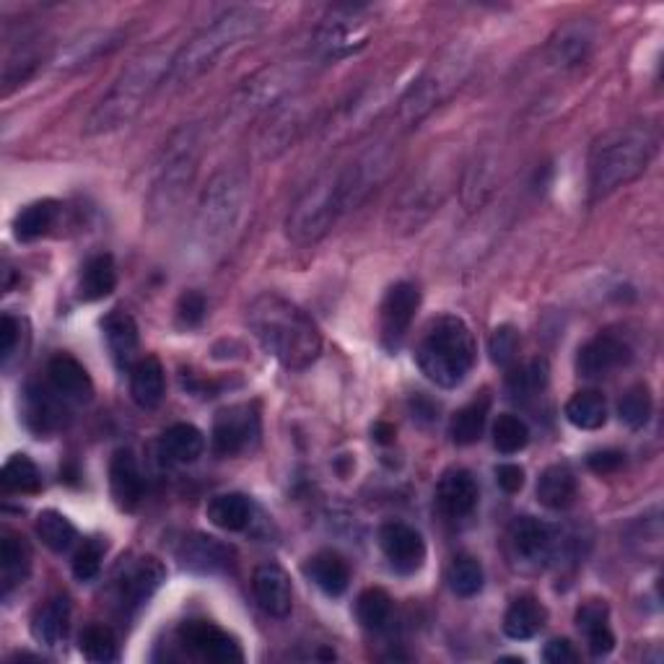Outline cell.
I'll list each match as a JSON object with an SVG mask.
<instances>
[{
  "mask_svg": "<svg viewBox=\"0 0 664 664\" xmlns=\"http://www.w3.org/2000/svg\"><path fill=\"white\" fill-rule=\"evenodd\" d=\"M555 530L534 517H517L509 527V553L525 569H542L555 555Z\"/></svg>",
  "mask_w": 664,
  "mask_h": 664,
  "instance_id": "obj_13",
  "label": "cell"
},
{
  "mask_svg": "<svg viewBox=\"0 0 664 664\" xmlns=\"http://www.w3.org/2000/svg\"><path fill=\"white\" fill-rule=\"evenodd\" d=\"M63 416H66V410H63V405L57 403V399L49 395L47 390L29 387V392H26V420H29V426L34 428V431H37V434L57 431V428L63 426Z\"/></svg>",
  "mask_w": 664,
  "mask_h": 664,
  "instance_id": "obj_40",
  "label": "cell"
},
{
  "mask_svg": "<svg viewBox=\"0 0 664 664\" xmlns=\"http://www.w3.org/2000/svg\"><path fill=\"white\" fill-rule=\"evenodd\" d=\"M481 488L470 470L452 468L441 475L437 485V504L444 517L449 519H465L475 511Z\"/></svg>",
  "mask_w": 664,
  "mask_h": 664,
  "instance_id": "obj_21",
  "label": "cell"
},
{
  "mask_svg": "<svg viewBox=\"0 0 664 664\" xmlns=\"http://www.w3.org/2000/svg\"><path fill=\"white\" fill-rule=\"evenodd\" d=\"M470 63L465 57L454 55L441 60L428 74L418 78L416 83L405 91L397 104V120L403 127H416L420 120H426L444 99L452 97V91L468 76Z\"/></svg>",
  "mask_w": 664,
  "mask_h": 664,
  "instance_id": "obj_9",
  "label": "cell"
},
{
  "mask_svg": "<svg viewBox=\"0 0 664 664\" xmlns=\"http://www.w3.org/2000/svg\"><path fill=\"white\" fill-rule=\"evenodd\" d=\"M538 502L551 511H563L576 502V477L566 465L545 468L538 477Z\"/></svg>",
  "mask_w": 664,
  "mask_h": 664,
  "instance_id": "obj_31",
  "label": "cell"
},
{
  "mask_svg": "<svg viewBox=\"0 0 664 664\" xmlns=\"http://www.w3.org/2000/svg\"><path fill=\"white\" fill-rule=\"evenodd\" d=\"M299 81H302L299 63H285V66L262 68L260 74L247 78L245 86L239 89V94L234 97V110H237L241 117H247V114L266 112L273 104L283 102V99L296 89Z\"/></svg>",
  "mask_w": 664,
  "mask_h": 664,
  "instance_id": "obj_11",
  "label": "cell"
},
{
  "mask_svg": "<svg viewBox=\"0 0 664 664\" xmlns=\"http://www.w3.org/2000/svg\"><path fill=\"white\" fill-rule=\"evenodd\" d=\"M353 198L340 169H327L302 192L291 216L285 221V234L299 247L314 245L335 226L342 213L353 211Z\"/></svg>",
  "mask_w": 664,
  "mask_h": 664,
  "instance_id": "obj_6",
  "label": "cell"
},
{
  "mask_svg": "<svg viewBox=\"0 0 664 664\" xmlns=\"http://www.w3.org/2000/svg\"><path fill=\"white\" fill-rule=\"evenodd\" d=\"M304 571L306 576L330 597H340L342 592L348 589V584H351V566H348V561L342 559V555L333 551L314 555V559L306 563Z\"/></svg>",
  "mask_w": 664,
  "mask_h": 664,
  "instance_id": "obj_30",
  "label": "cell"
},
{
  "mask_svg": "<svg viewBox=\"0 0 664 664\" xmlns=\"http://www.w3.org/2000/svg\"><path fill=\"white\" fill-rule=\"evenodd\" d=\"M477 359L475 335L457 314H441L426 327L416 348L420 374L441 390H454L468 380Z\"/></svg>",
  "mask_w": 664,
  "mask_h": 664,
  "instance_id": "obj_5",
  "label": "cell"
},
{
  "mask_svg": "<svg viewBox=\"0 0 664 664\" xmlns=\"http://www.w3.org/2000/svg\"><path fill=\"white\" fill-rule=\"evenodd\" d=\"M177 49H167V45H156L148 53L127 66L117 81L110 86V91L99 99V104L91 110L86 120V135H104L120 127L131 125L138 114L146 110L156 91L167 86V76L175 60Z\"/></svg>",
  "mask_w": 664,
  "mask_h": 664,
  "instance_id": "obj_2",
  "label": "cell"
},
{
  "mask_svg": "<svg viewBox=\"0 0 664 664\" xmlns=\"http://www.w3.org/2000/svg\"><path fill=\"white\" fill-rule=\"evenodd\" d=\"M57 213H60V203L57 200H37V203L26 205L24 211L13 218V234L21 241H34L45 237L49 228L55 226Z\"/></svg>",
  "mask_w": 664,
  "mask_h": 664,
  "instance_id": "obj_39",
  "label": "cell"
},
{
  "mask_svg": "<svg viewBox=\"0 0 664 664\" xmlns=\"http://www.w3.org/2000/svg\"><path fill=\"white\" fill-rule=\"evenodd\" d=\"M117 285V268H114L112 255H94L81 270V291L83 302H99L106 299Z\"/></svg>",
  "mask_w": 664,
  "mask_h": 664,
  "instance_id": "obj_37",
  "label": "cell"
},
{
  "mask_svg": "<svg viewBox=\"0 0 664 664\" xmlns=\"http://www.w3.org/2000/svg\"><path fill=\"white\" fill-rule=\"evenodd\" d=\"M576 626L587 637L589 652L595 656H608L616 649V637H612L608 626V605L599 603V599L584 603L576 610Z\"/></svg>",
  "mask_w": 664,
  "mask_h": 664,
  "instance_id": "obj_29",
  "label": "cell"
},
{
  "mask_svg": "<svg viewBox=\"0 0 664 664\" xmlns=\"http://www.w3.org/2000/svg\"><path fill=\"white\" fill-rule=\"evenodd\" d=\"M587 465L592 473L610 475V473H618V470L626 465V454L618 452V449H603V452L589 454Z\"/></svg>",
  "mask_w": 664,
  "mask_h": 664,
  "instance_id": "obj_54",
  "label": "cell"
},
{
  "mask_svg": "<svg viewBox=\"0 0 664 664\" xmlns=\"http://www.w3.org/2000/svg\"><path fill=\"white\" fill-rule=\"evenodd\" d=\"M517 351H519V333L514 330L511 325L496 327L488 340V353L496 367H509V363L517 359Z\"/></svg>",
  "mask_w": 664,
  "mask_h": 664,
  "instance_id": "obj_51",
  "label": "cell"
},
{
  "mask_svg": "<svg viewBox=\"0 0 664 664\" xmlns=\"http://www.w3.org/2000/svg\"><path fill=\"white\" fill-rule=\"evenodd\" d=\"M496 483L498 488L506 491V494H519L525 488V470L519 465H498L496 468Z\"/></svg>",
  "mask_w": 664,
  "mask_h": 664,
  "instance_id": "obj_55",
  "label": "cell"
},
{
  "mask_svg": "<svg viewBox=\"0 0 664 664\" xmlns=\"http://www.w3.org/2000/svg\"><path fill=\"white\" fill-rule=\"evenodd\" d=\"M494 444L502 454H517L530 444V428L514 413H502L494 424Z\"/></svg>",
  "mask_w": 664,
  "mask_h": 664,
  "instance_id": "obj_47",
  "label": "cell"
},
{
  "mask_svg": "<svg viewBox=\"0 0 664 664\" xmlns=\"http://www.w3.org/2000/svg\"><path fill=\"white\" fill-rule=\"evenodd\" d=\"M363 5H346L335 9L325 24L317 29L314 37V55L323 63H338L342 57H351L369 45L371 29Z\"/></svg>",
  "mask_w": 664,
  "mask_h": 664,
  "instance_id": "obj_10",
  "label": "cell"
},
{
  "mask_svg": "<svg viewBox=\"0 0 664 664\" xmlns=\"http://www.w3.org/2000/svg\"><path fill=\"white\" fill-rule=\"evenodd\" d=\"M660 148V135L649 125L612 127L589 148V192L608 198L644 175Z\"/></svg>",
  "mask_w": 664,
  "mask_h": 664,
  "instance_id": "obj_4",
  "label": "cell"
},
{
  "mask_svg": "<svg viewBox=\"0 0 664 664\" xmlns=\"http://www.w3.org/2000/svg\"><path fill=\"white\" fill-rule=\"evenodd\" d=\"M247 325L262 351L291 371L310 369L323 353V335L310 314L270 291L247 306Z\"/></svg>",
  "mask_w": 664,
  "mask_h": 664,
  "instance_id": "obj_1",
  "label": "cell"
},
{
  "mask_svg": "<svg viewBox=\"0 0 664 664\" xmlns=\"http://www.w3.org/2000/svg\"><path fill=\"white\" fill-rule=\"evenodd\" d=\"M164 576L167 571L156 559H140L125 571V576L120 579V603L127 612L140 610L143 605H148L156 592H159Z\"/></svg>",
  "mask_w": 664,
  "mask_h": 664,
  "instance_id": "obj_23",
  "label": "cell"
},
{
  "mask_svg": "<svg viewBox=\"0 0 664 664\" xmlns=\"http://www.w3.org/2000/svg\"><path fill=\"white\" fill-rule=\"evenodd\" d=\"M252 592L257 605L273 618H289L294 608V587L289 574L278 563H262L252 574Z\"/></svg>",
  "mask_w": 664,
  "mask_h": 664,
  "instance_id": "obj_19",
  "label": "cell"
},
{
  "mask_svg": "<svg viewBox=\"0 0 664 664\" xmlns=\"http://www.w3.org/2000/svg\"><path fill=\"white\" fill-rule=\"evenodd\" d=\"M618 416L633 431H639V428L649 424V418H652V395H649L644 384H637V387H631L620 397Z\"/></svg>",
  "mask_w": 664,
  "mask_h": 664,
  "instance_id": "obj_49",
  "label": "cell"
},
{
  "mask_svg": "<svg viewBox=\"0 0 664 664\" xmlns=\"http://www.w3.org/2000/svg\"><path fill=\"white\" fill-rule=\"evenodd\" d=\"M548 374H551L548 361L532 359L522 363V367H517L509 376H506V390H509V395L514 399H530L545 390Z\"/></svg>",
  "mask_w": 664,
  "mask_h": 664,
  "instance_id": "obj_42",
  "label": "cell"
},
{
  "mask_svg": "<svg viewBox=\"0 0 664 664\" xmlns=\"http://www.w3.org/2000/svg\"><path fill=\"white\" fill-rule=\"evenodd\" d=\"M70 603L68 597H53L32 620V637L45 646H57L68 637Z\"/></svg>",
  "mask_w": 664,
  "mask_h": 664,
  "instance_id": "obj_33",
  "label": "cell"
},
{
  "mask_svg": "<svg viewBox=\"0 0 664 664\" xmlns=\"http://www.w3.org/2000/svg\"><path fill=\"white\" fill-rule=\"evenodd\" d=\"M420 306V291L416 285L403 281L395 283L387 291L382 302V340L384 346L397 348L403 342L405 335H408L413 319H416V312Z\"/></svg>",
  "mask_w": 664,
  "mask_h": 664,
  "instance_id": "obj_16",
  "label": "cell"
},
{
  "mask_svg": "<svg viewBox=\"0 0 664 664\" xmlns=\"http://www.w3.org/2000/svg\"><path fill=\"white\" fill-rule=\"evenodd\" d=\"M167 159L159 167L151 198H148V216L159 221L175 211V205L184 198V192L195 180L198 156H200V131L195 125L184 127L169 140Z\"/></svg>",
  "mask_w": 664,
  "mask_h": 664,
  "instance_id": "obj_8",
  "label": "cell"
},
{
  "mask_svg": "<svg viewBox=\"0 0 664 664\" xmlns=\"http://www.w3.org/2000/svg\"><path fill=\"white\" fill-rule=\"evenodd\" d=\"M104 338L110 346L112 361L120 371H131L138 361V348H140V335L138 325L131 314L123 310H112L104 317Z\"/></svg>",
  "mask_w": 664,
  "mask_h": 664,
  "instance_id": "obj_24",
  "label": "cell"
},
{
  "mask_svg": "<svg viewBox=\"0 0 664 664\" xmlns=\"http://www.w3.org/2000/svg\"><path fill=\"white\" fill-rule=\"evenodd\" d=\"M106 553V542L102 538H89L78 548V553L74 555V576L78 582H91L102 569Z\"/></svg>",
  "mask_w": 664,
  "mask_h": 664,
  "instance_id": "obj_50",
  "label": "cell"
},
{
  "mask_svg": "<svg viewBox=\"0 0 664 664\" xmlns=\"http://www.w3.org/2000/svg\"><path fill=\"white\" fill-rule=\"evenodd\" d=\"M19 338H24V323L13 314H3L0 317V359H3V367H9L13 353H16Z\"/></svg>",
  "mask_w": 664,
  "mask_h": 664,
  "instance_id": "obj_52",
  "label": "cell"
},
{
  "mask_svg": "<svg viewBox=\"0 0 664 664\" xmlns=\"http://www.w3.org/2000/svg\"><path fill=\"white\" fill-rule=\"evenodd\" d=\"M566 420L582 431H597L608 424V403L597 390L576 392L566 403Z\"/></svg>",
  "mask_w": 664,
  "mask_h": 664,
  "instance_id": "obj_38",
  "label": "cell"
},
{
  "mask_svg": "<svg viewBox=\"0 0 664 664\" xmlns=\"http://www.w3.org/2000/svg\"><path fill=\"white\" fill-rule=\"evenodd\" d=\"M205 514H209L211 525H216L218 530L241 532L249 525V519H252V504L241 494H218L211 498Z\"/></svg>",
  "mask_w": 664,
  "mask_h": 664,
  "instance_id": "obj_36",
  "label": "cell"
},
{
  "mask_svg": "<svg viewBox=\"0 0 664 664\" xmlns=\"http://www.w3.org/2000/svg\"><path fill=\"white\" fill-rule=\"evenodd\" d=\"M203 449V434L192 424H175L167 428L161 437V454L167 457L169 462H175V465H190V462L200 460Z\"/></svg>",
  "mask_w": 664,
  "mask_h": 664,
  "instance_id": "obj_34",
  "label": "cell"
},
{
  "mask_svg": "<svg viewBox=\"0 0 664 664\" xmlns=\"http://www.w3.org/2000/svg\"><path fill=\"white\" fill-rule=\"evenodd\" d=\"M205 312H209V302L200 291H184L180 296V304H177V317H180L182 325L188 327H198L205 319Z\"/></svg>",
  "mask_w": 664,
  "mask_h": 664,
  "instance_id": "obj_53",
  "label": "cell"
},
{
  "mask_svg": "<svg viewBox=\"0 0 664 664\" xmlns=\"http://www.w3.org/2000/svg\"><path fill=\"white\" fill-rule=\"evenodd\" d=\"M447 582L457 597H475L483 592L485 571L473 555H457L447 571Z\"/></svg>",
  "mask_w": 664,
  "mask_h": 664,
  "instance_id": "obj_44",
  "label": "cell"
},
{
  "mask_svg": "<svg viewBox=\"0 0 664 664\" xmlns=\"http://www.w3.org/2000/svg\"><path fill=\"white\" fill-rule=\"evenodd\" d=\"M177 559L182 569L195 571V574H221V571L232 569L234 551L211 534H188L177 548Z\"/></svg>",
  "mask_w": 664,
  "mask_h": 664,
  "instance_id": "obj_20",
  "label": "cell"
},
{
  "mask_svg": "<svg viewBox=\"0 0 664 664\" xmlns=\"http://www.w3.org/2000/svg\"><path fill=\"white\" fill-rule=\"evenodd\" d=\"M488 413H491L488 395L475 397L473 403L465 405V408L457 410L452 424H449V437H452L454 444L470 447V444H475V441H481L483 431H485V420H488Z\"/></svg>",
  "mask_w": 664,
  "mask_h": 664,
  "instance_id": "obj_35",
  "label": "cell"
},
{
  "mask_svg": "<svg viewBox=\"0 0 664 664\" xmlns=\"http://www.w3.org/2000/svg\"><path fill=\"white\" fill-rule=\"evenodd\" d=\"M542 626H545V610H542V605L530 595L514 599L504 616V633L511 641L534 639L542 631Z\"/></svg>",
  "mask_w": 664,
  "mask_h": 664,
  "instance_id": "obj_32",
  "label": "cell"
},
{
  "mask_svg": "<svg viewBox=\"0 0 664 664\" xmlns=\"http://www.w3.org/2000/svg\"><path fill=\"white\" fill-rule=\"evenodd\" d=\"M40 63L42 55L34 45H26L24 49H16V53L9 55L3 68V94H11L16 86H24L29 78L37 74Z\"/></svg>",
  "mask_w": 664,
  "mask_h": 664,
  "instance_id": "obj_48",
  "label": "cell"
},
{
  "mask_svg": "<svg viewBox=\"0 0 664 664\" xmlns=\"http://www.w3.org/2000/svg\"><path fill=\"white\" fill-rule=\"evenodd\" d=\"M180 639L184 646H190L192 652L209 662L232 664L245 660V652H241L237 639L228 637L224 628H218L216 623H209V620H188V623H182Z\"/></svg>",
  "mask_w": 664,
  "mask_h": 664,
  "instance_id": "obj_14",
  "label": "cell"
},
{
  "mask_svg": "<svg viewBox=\"0 0 664 664\" xmlns=\"http://www.w3.org/2000/svg\"><path fill=\"white\" fill-rule=\"evenodd\" d=\"M0 483L9 494H37L42 488V475L26 454H13L5 460Z\"/></svg>",
  "mask_w": 664,
  "mask_h": 664,
  "instance_id": "obj_43",
  "label": "cell"
},
{
  "mask_svg": "<svg viewBox=\"0 0 664 664\" xmlns=\"http://www.w3.org/2000/svg\"><path fill=\"white\" fill-rule=\"evenodd\" d=\"M249 192V177L241 169H224L218 175H213L209 188L203 190L198 205V218H195V234L200 247L218 249L226 245V239L232 237L234 228L239 226L241 211H245Z\"/></svg>",
  "mask_w": 664,
  "mask_h": 664,
  "instance_id": "obj_7",
  "label": "cell"
},
{
  "mask_svg": "<svg viewBox=\"0 0 664 664\" xmlns=\"http://www.w3.org/2000/svg\"><path fill=\"white\" fill-rule=\"evenodd\" d=\"M120 40L123 37H120L117 32L83 34V37L68 42V45L53 57V68L55 70H76V68L89 66V63L99 60L102 55L112 53V49L120 45Z\"/></svg>",
  "mask_w": 664,
  "mask_h": 664,
  "instance_id": "obj_26",
  "label": "cell"
},
{
  "mask_svg": "<svg viewBox=\"0 0 664 664\" xmlns=\"http://www.w3.org/2000/svg\"><path fill=\"white\" fill-rule=\"evenodd\" d=\"M37 534H40V540L45 542V545L53 553H68L78 540L76 525L70 522L66 514H60L55 509H45L40 514V517H37Z\"/></svg>",
  "mask_w": 664,
  "mask_h": 664,
  "instance_id": "obj_41",
  "label": "cell"
},
{
  "mask_svg": "<svg viewBox=\"0 0 664 664\" xmlns=\"http://www.w3.org/2000/svg\"><path fill=\"white\" fill-rule=\"evenodd\" d=\"M597 32L589 21L576 19L571 24L561 26L555 32V37L548 45V60L553 63L555 68H579L587 63V57L592 55V47H595Z\"/></svg>",
  "mask_w": 664,
  "mask_h": 664,
  "instance_id": "obj_18",
  "label": "cell"
},
{
  "mask_svg": "<svg viewBox=\"0 0 664 664\" xmlns=\"http://www.w3.org/2000/svg\"><path fill=\"white\" fill-rule=\"evenodd\" d=\"M32 571V548L19 534L5 532L0 542V582H3V595H11L29 579Z\"/></svg>",
  "mask_w": 664,
  "mask_h": 664,
  "instance_id": "obj_28",
  "label": "cell"
},
{
  "mask_svg": "<svg viewBox=\"0 0 664 664\" xmlns=\"http://www.w3.org/2000/svg\"><path fill=\"white\" fill-rule=\"evenodd\" d=\"M110 488L120 509L133 511L143 498V475L131 449H117L110 462Z\"/></svg>",
  "mask_w": 664,
  "mask_h": 664,
  "instance_id": "obj_25",
  "label": "cell"
},
{
  "mask_svg": "<svg viewBox=\"0 0 664 664\" xmlns=\"http://www.w3.org/2000/svg\"><path fill=\"white\" fill-rule=\"evenodd\" d=\"M380 548L384 559L397 574H416L426 561V542L416 527L405 522H387L380 530Z\"/></svg>",
  "mask_w": 664,
  "mask_h": 664,
  "instance_id": "obj_15",
  "label": "cell"
},
{
  "mask_svg": "<svg viewBox=\"0 0 664 664\" xmlns=\"http://www.w3.org/2000/svg\"><path fill=\"white\" fill-rule=\"evenodd\" d=\"M257 437H260V416H257L255 405H232L213 420L211 444L216 457H237L247 452Z\"/></svg>",
  "mask_w": 664,
  "mask_h": 664,
  "instance_id": "obj_12",
  "label": "cell"
},
{
  "mask_svg": "<svg viewBox=\"0 0 664 664\" xmlns=\"http://www.w3.org/2000/svg\"><path fill=\"white\" fill-rule=\"evenodd\" d=\"M47 380L49 387L60 399H70V403H89L94 397V382H91L89 371L83 369L81 361L74 356L57 353L55 359L47 363Z\"/></svg>",
  "mask_w": 664,
  "mask_h": 664,
  "instance_id": "obj_22",
  "label": "cell"
},
{
  "mask_svg": "<svg viewBox=\"0 0 664 664\" xmlns=\"http://www.w3.org/2000/svg\"><path fill=\"white\" fill-rule=\"evenodd\" d=\"M631 361V348L623 338L610 333H599L597 338L584 342L576 356V371L584 380H599V376L610 374Z\"/></svg>",
  "mask_w": 664,
  "mask_h": 664,
  "instance_id": "obj_17",
  "label": "cell"
},
{
  "mask_svg": "<svg viewBox=\"0 0 664 664\" xmlns=\"http://www.w3.org/2000/svg\"><path fill=\"white\" fill-rule=\"evenodd\" d=\"M167 395L164 367L156 356H143L131 369V397L140 410H156Z\"/></svg>",
  "mask_w": 664,
  "mask_h": 664,
  "instance_id": "obj_27",
  "label": "cell"
},
{
  "mask_svg": "<svg viewBox=\"0 0 664 664\" xmlns=\"http://www.w3.org/2000/svg\"><path fill=\"white\" fill-rule=\"evenodd\" d=\"M266 11L255 9V5H237V9L224 11L211 24L200 29L198 34H192L182 47H177L167 83L184 86L209 74L211 68L218 66V60L226 53L255 40L266 26Z\"/></svg>",
  "mask_w": 664,
  "mask_h": 664,
  "instance_id": "obj_3",
  "label": "cell"
},
{
  "mask_svg": "<svg viewBox=\"0 0 664 664\" xmlns=\"http://www.w3.org/2000/svg\"><path fill=\"white\" fill-rule=\"evenodd\" d=\"M542 660L551 662V664H569V662H576V652L566 639H555L545 646V652H542Z\"/></svg>",
  "mask_w": 664,
  "mask_h": 664,
  "instance_id": "obj_56",
  "label": "cell"
},
{
  "mask_svg": "<svg viewBox=\"0 0 664 664\" xmlns=\"http://www.w3.org/2000/svg\"><path fill=\"white\" fill-rule=\"evenodd\" d=\"M81 652L89 662L97 664H110L120 660V644L117 637L112 633L110 626L104 623H91L83 628L81 633Z\"/></svg>",
  "mask_w": 664,
  "mask_h": 664,
  "instance_id": "obj_45",
  "label": "cell"
},
{
  "mask_svg": "<svg viewBox=\"0 0 664 664\" xmlns=\"http://www.w3.org/2000/svg\"><path fill=\"white\" fill-rule=\"evenodd\" d=\"M374 439L380 441V444H392V441H395V426L376 424L374 426Z\"/></svg>",
  "mask_w": 664,
  "mask_h": 664,
  "instance_id": "obj_57",
  "label": "cell"
},
{
  "mask_svg": "<svg viewBox=\"0 0 664 664\" xmlns=\"http://www.w3.org/2000/svg\"><path fill=\"white\" fill-rule=\"evenodd\" d=\"M392 616V599L384 589H367L361 592L359 603H356V618L367 631H382L390 623Z\"/></svg>",
  "mask_w": 664,
  "mask_h": 664,
  "instance_id": "obj_46",
  "label": "cell"
}]
</instances>
